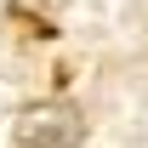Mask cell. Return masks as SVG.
<instances>
[{
	"label": "cell",
	"instance_id": "1",
	"mask_svg": "<svg viewBox=\"0 0 148 148\" xmlns=\"http://www.w3.org/2000/svg\"><path fill=\"white\" fill-rule=\"evenodd\" d=\"M80 143H86V114L63 97L17 114V148H80Z\"/></svg>",
	"mask_w": 148,
	"mask_h": 148
}]
</instances>
